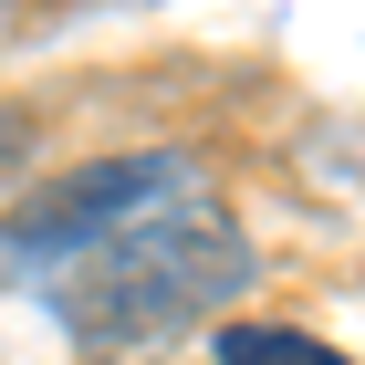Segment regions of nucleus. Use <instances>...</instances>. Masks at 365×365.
<instances>
[{"label":"nucleus","instance_id":"f257e3e1","mask_svg":"<svg viewBox=\"0 0 365 365\" xmlns=\"http://www.w3.org/2000/svg\"><path fill=\"white\" fill-rule=\"evenodd\" d=\"M11 282H31L84 355H146V344L209 324L251 292V240L188 157H105V168L42 188L0 240Z\"/></svg>","mask_w":365,"mask_h":365},{"label":"nucleus","instance_id":"f03ea898","mask_svg":"<svg viewBox=\"0 0 365 365\" xmlns=\"http://www.w3.org/2000/svg\"><path fill=\"white\" fill-rule=\"evenodd\" d=\"M220 365H355L344 344H313V334H282V324H230Z\"/></svg>","mask_w":365,"mask_h":365}]
</instances>
